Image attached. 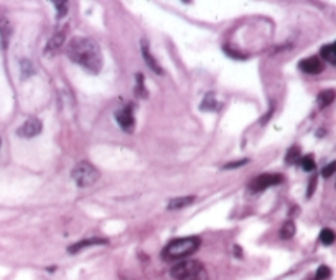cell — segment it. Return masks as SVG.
I'll return each instance as SVG.
<instances>
[{
	"mask_svg": "<svg viewBox=\"0 0 336 280\" xmlns=\"http://www.w3.org/2000/svg\"><path fill=\"white\" fill-rule=\"evenodd\" d=\"M66 55L73 63L83 66L91 74H97L102 69V53L101 46L96 40L86 36H74L66 46Z\"/></svg>",
	"mask_w": 336,
	"mask_h": 280,
	"instance_id": "1",
	"label": "cell"
},
{
	"mask_svg": "<svg viewBox=\"0 0 336 280\" xmlns=\"http://www.w3.org/2000/svg\"><path fill=\"white\" fill-rule=\"evenodd\" d=\"M201 246V239L198 236H186L173 239L165 246L162 250L163 260H180L188 255L195 254Z\"/></svg>",
	"mask_w": 336,
	"mask_h": 280,
	"instance_id": "2",
	"label": "cell"
},
{
	"mask_svg": "<svg viewBox=\"0 0 336 280\" xmlns=\"http://www.w3.org/2000/svg\"><path fill=\"white\" fill-rule=\"evenodd\" d=\"M175 280H208V270L198 260H182L170 270Z\"/></svg>",
	"mask_w": 336,
	"mask_h": 280,
	"instance_id": "3",
	"label": "cell"
},
{
	"mask_svg": "<svg viewBox=\"0 0 336 280\" xmlns=\"http://www.w3.org/2000/svg\"><path fill=\"white\" fill-rule=\"evenodd\" d=\"M71 178L79 188H88L99 180V170L89 162H79L71 172Z\"/></svg>",
	"mask_w": 336,
	"mask_h": 280,
	"instance_id": "4",
	"label": "cell"
},
{
	"mask_svg": "<svg viewBox=\"0 0 336 280\" xmlns=\"http://www.w3.org/2000/svg\"><path fill=\"white\" fill-rule=\"evenodd\" d=\"M282 180H283V177L280 173H262V175H259V177L250 180L247 188H249L250 193H260V191H264V189H267L271 187L280 185Z\"/></svg>",
	"mask_w": 336,
	"mask_h": 280,
	"instance_id": "5",
	"label": "cell"
},
{
	"mask_svg": "<svg viewBox=\"0 0 336 280\" xmlns=\"http://www.w3.org/2000/svg\"><path fill=\"white\" fill-rule=\"evenodd\" d=\"M41 130H43V124H41L40 119L30 117L28 121H25L20 127H18L17 135L23 137V139H33V137L40 135Z\"/></svg>",
	"mask_w": 336,
	"mask_h": 280,
	"instance_id": "6",
	"label": "cell"
},
{
	"mask_svg": "<svg viewBox=\"0 0 336 280\" xmlns=\"http://www.w3.org/2000/svg\"><path fill=\"white\" fill-rule=\"evenodd\" d=\"M116 121H117V124L122 127V130H125V132H132V130H134L135 119H134V114H132V107L130 106H125L124 109L117 111L116 112Z\"/></svg>",
	"mask_w": 336,
	"mask_h": 280,
	"instance_id": "7",
	"label": "cell"
},
{
	"mask_svg": "<svg viewBox=\"0 0 336 280\" xmlns=\"http://www.w3.org/2000/svg\"><path fill=\"white\" fill-rule=\"evenodd\" d=\"M298 68H300L306 74H320L321 71L325 69V64H323V61H321L320 58H316V56H311V58L302 60L300 64H298Z\"/></svg>",
	"mask_w": 336,
	"mask_h": 280,
	"instance_id": "8",
	"label": "cell"
},
{
	"mask_svg": "<svg viewBox=\"0 0 336 280\" xmlns=\"http://www.w3.org/2000/svg\"><path fill=\"white\" fill-rule=\"evenodd\" d=\"M102 244H107V239H102V237H92V239H86V241H81V243H78V244L69 246L68 252L76 254V252H79V250L91 248V246H102Z\"/></svg>",
	"mask_w": 336,
	"mask_h": 280,
	"instance_id": "9",
	"label": "cell"
},
{
	"mask_svg": "<svg viewBox=\"0 0 336 280\" xmlns=\"http://www.w3.org/2000/svg\"><path fill=\"white\" fill-rule=\"evenodd\" d=\"M64 38H66V30H60L58 33H55V35L50 38L48 45H46V55L56 53V51H58L61 46H63Z\"/></svg>",
	"mask_w": 336,
	"mask_h": 280,
	"instance_id": "10",
	"label": "cell"
},
{
	"mask_svg": "<svg viewBox=\"0 0 336 280\" xmlns=\"http://www.w3.org/2000/svg\"><path fill=\"white\" fill-rule=\"evenodd\" d=\"M142 56H144L147 66H149L150 69L155 71L157 74H163V69L160 68V64L157 63V60L153 58L152 55H150V50H149V45H147V41H142Z\"/></svg>",
	"mask_w": 336,
	"mask_h": 280,
	"instance_id": "11",
	"label": "cell"
},
{
	"mask_svg": "<svg viewBox=\"0 0 336 280\" xmlns=\"http://www.w3.org/2000/svg\"><path fill=\"white\" fill-rule=\"evenodd\" d=\"M335 99H336V91H335V89H325V91H321L318 94L316 102H318L320 109H325V107H328L330 104H333Z\"/></svg>",
	"mask_w": 336,
	"mask_h": 280,
	"instance_id": "12",
	"label": "cell"
},
{
	"mask_svg": "<svg viewBox=\"0 0 336 280\" xmlns=\"http://www.w3.org/2000/svg\"><path fill=\"white\" fill-rule=\"evenodd\" d=\"M219 107H221V102L217 101L214 93L206 94L205 99H203V102H201V106H200L201 111H217Z\"/></svg>",
	"mask_w": 336,
	"mask_h": 280,
	"instance_id": "13",
	"label": "cell"
},
{
	"mask_svg": "<svg viewBox=\"0 0 336 280\" xmlns=\"http://www.w3.org/2000/svg\"><path fill=\"white\" fill-rule=\"evenodd\" d=\"M191 203H195V196H180V198H173L168 201V210H182V208L190 206Z\"/></svg>",
	"mask_w": 336,
	"mask_h": 280,
	"instance_id": "14",
	"label": "cell"
},
{
	"mask_svg": "<svg viewBox=\"0 0 336 280\" xmlns=\"http://www.w3.org/2000/svg\"><path fill=\"white\" fill-rule=\"evenodd\" d=\"M0 35H2L3 46H7L8 40H10V35H12V27H10L8 18L5 15H2V13H0Z\"/></svg>",
	"mask_w": 336,
	"mask_h": 280,
	"instance_id": "15",
	"label": "cell"
},
{
	"mask_svg": "<svg viewBox=\"0 0 336 280\" xmlns=\"http://www.w3.org/2000/svg\"><path fill=\"white\" fill-rule=\"evenodd\" d=\"M321 58L331 64H336V43L325 45L323 48H321Z\"/></svg>",
	"mask_w": 336,
	"mask_h": 280,
	"instance_id": "16",
	"label": "cell"
},
{
	"mask_svg": "<svg viewBox=\"0 0 336 280\" xmlns=\"http://www.w3.org/2000/svg\"><path fill=\"white\" fill-rule=\"evenodd\" d=\"M302 152H300V147H297V145H293L288 149L287 152V155H285V162L288 165H293V163H298L302 160Z\"/></svg>",
	"mask_w": 336,
	"mask_h": 280,
	"instance_id": "17",
	"label": "cell"
},
{
	"mask_svg": "<svg viewBox=\"0 0 336 280\" xmlns=\"http://www.w3.org/2000/svg\"><path fill=\"white\" fill-rule=\"evenodd\" d=\"M336 241V234L328 227H325V229H321L320 232V243L325 244V246H331Z\"/></svg>",
	"mask_w": 336,
	"mask_h": 280,
	"instance_id": "18",
	"label": "cell"
},
{
	"mask_svg": "<svg viewBox=\"0 0 336 280\" xmlns=\"http://www.w3.org/2000/svg\"><path fill=\"white\" fill-rule=\"evenodd\" d=\"M293 236H295V224H293V221H287L280 229V237L282 239H292Z\"/></svg>",
	"mask_w": 336,
	"mask_h": 280,
	"instance_id": "19",
	"label": "cell"
},
{
	"mask_svg": "<svg viewBox=\"0 0 336 280\" xmlns=\"http://www.w3.org/2000/svg\"><path fill=\"white\" fill-rule=\"evenodd\" d=\"M135 96L137 97H147V91L144 86V76L140 73L137 74V88H135Z\"/></svg>",
	"mask_w": 336,
	"mask_h": 280,
	"instance_id": "20",
	"label": "cell"
},
{
	"mask_svg": "<svg viewBox=\"0 0 336 280\" xmlns=\"http://www.w3.org/2000/svg\"><path fill=\"white\" fill-rule=\"evenodd\" d=\"M300 163H302V168H304L305 172H313V170H315V160H313V156H310V155L304 156V158L300 160Z\"/></svg>",
	"mask_w": 336,
	"mask_h": 280,
	"instance_id": "21",
	"label": "cell"
},
{
	"mask_svg": "<svg viewBox=\"0 0 336 280\" xmlns=\"http://www.w3.org/2000/svg\"><path fill=\"white\" fill-rule=\"evenodd\" d=\"M330 275H331L330 267H326V265H320L318 270H316L315 280H326V279H330Z\"/></svg>",
	"mask_w": 336,
	"mask_h": 280,
	"instance_id": "22",
	"label": "cell"
},
{
	"mask_svg": "<svg viewBox=\"0 0 336 280\" xmlns=\"http://www.w3.org/2000/svg\"><path fill=\"white\" fill-rule=\"evenodd\" d=\"M55 7H56V10H58V13H56V18L61 20V18L68 13V3H66V2H55Z\"/></svg>",
	"mask_w": 336,
	"mask_h": 280,
	"instance_id": "23",
	"label": "cell"
},
{
	"mask_svg": "<svg viewBox=\"0 0 336 280\" xmlns=\"http://www.w3.org/2000/svg\"><path fill=\"white\" fill-rule=\"evenodd\" d=\"M335 172H336V162H331V163L326 165L323 170H321V177H323V178H330Z\"/></svg>",
	"mask_w": 336,
	"mask_h": 280,
	"instance_id": "24",
	"label": "cell"
},
{
	"mask_svg": "<svg viewBox=\"0 0 336 280\" xmlns=\"http://www.w3.org/2000/svg\"><path fill=\"white\" fill-rule=\"evenodd\" d=\"M247 163H249V158H243V160H238V162H231L228 165H224V170L239 168V167H243V165H247Z\"/></svg>",
	"mask_w": 336,
	"mask_h": 280,
	"instance_id": "25",
	"label": "cell"
},
{
	"mask_svg": "<svg viewBox=\"0 0 336 280\" xmlns=\"http://www.w3.org/2000/svg\"><path fill=\"white\" fill-rule=\"evenodd\" d=\"M22 73H23V76H30L33 73V68L28 60H22Z\"/></svg>",
	"mask_w": 336,
	"mask_h": 280,
	"instance_id": "26",
	"label": "cell"
},
{
	"mask_svg": "<svg viewBox=\"0 0 336 280\" xmlns=\"http://www.w3.org/2000/svg\"><path fill=\"white\" fill-rule=\"evenodd\" d=\"M315 187H316V177H313L310 180V185H308V191H306V196H311V194H313V189H315Z\"/></svg>",
	"mask_w": 336,
	"mask_h": 280,
	"instance_id": "27",
	"label": "cell"
}]
</instances>
